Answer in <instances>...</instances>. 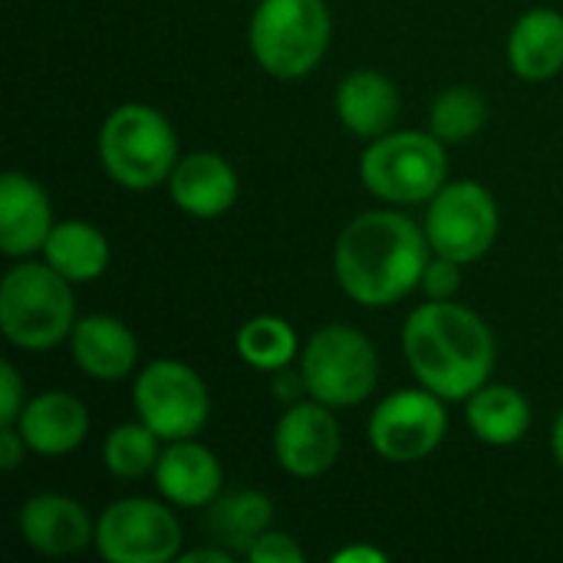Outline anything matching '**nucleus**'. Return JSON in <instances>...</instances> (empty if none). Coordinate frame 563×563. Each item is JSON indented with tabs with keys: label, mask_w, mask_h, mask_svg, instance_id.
I'll return each mask as SVG.
<instances>
[{
	"label": "nucleus",
	"mask_w": 563,
	"mask_h": 563,
	"mask_svg": "<svg viewBox=\"0 0 563 563\" xmlns=\"http://www.w3.org/2000/svg\"><path fill=\"white\" fill-rule=\"evenodd\" d=\"M432 257L426 228L402 211H363L336 238L333 274L360 307H393L422 287Z\"/></svg>",
	"instance_id": "1"
},
{
	"label": "nucleus",
	"mask_w": 563,
	"mask_h": 563,
	"mask_svg": "<svg viewBox=\"0 0 563 563\" xmlns=\"http://www.w3.org/2000/svg\"><path fill=\"white\" fill-rule=\"evenodd\" d=\"M402 350L416 379L445 402H465L495 373V333L455 300L416 307L402 327Z\"/></svg>",
	"instance_id": "2"
},
{
	"label": "nucleus",
	"mask_w": 563,
	"mask_h": 563,
	"mask_svg": "<svg viewBox=\"0 0 563 563\" xmlns=\"http://www.w3.org/2000/svg\"><path fill=\"white\" fill-rule=\"evenodd\" d=\"M76 327V297L73 280L53 271L46 261L10 267L0 280V330L20 350H53L69 340Z\"/></svg>",
	"instance_id": "3"
},
{
	"label": "nucleus",
	"mask_w": 563,
	"mask_h": 563,
	"mask_svg": "<svg viewBox=\"0 0 563 563\" xmlns=\"http://www.w3.org/2000/svg\"><path fill=\"white\" fill-rule=\"evenodd\" d=\"M96 148L106 175L129 191L162 185L178 165V135L172 122L145 102L112 109L99 129Z\"/></svg>",
	"instance_id": "4"
},
{
	"label": "nucleus",
	"mask_w": 563,
	"mask_h": 563,
	"mask_svg": "<svg viewBox=\"0 0 563 563\" xmlns=\"http://www.w3.org/2000/svg\"><path fill=\"white\" fill-rule=\"evenodd\" d=\"M330 33L333 20L323 0H261L247 40L264 73L300 79L320 66Z\"/></svg>",
	"instance_id": "5"
},
{
	"label": "nucleus",
	"mask_w": 563,
	"mask_h": 563,
	"mask_svg": "<svg viewBox=\"0 0 563 563\" xmlns=\"http://www.w3.org/2000/svg\"><path fill=\"white\" fill-rule=\"evenodd\" d=\"M363 185L386 205H422L449 178L445 142L432 132H386L360 155Z\"/></svg>",
	"instance_id": "6"
},
{
	"label": "nucleus",
	"mask_w": 563,
	"mask_h": 563,
	"mask_svg": "<svg viewBox=\"0 0 563 563\" xmlns=\"http://www.w3.org/2000/svg\"><path fill=\"white\" fill-rule=\"evenodd\" d=\"M300 383L310 399L330 409H353L379 383V353L373 340L346 323L317 330L300 353Z\"/></svg>",
	"instance_id": "7"
},
{
	"label": "nucleus",
	"mask_w": 563,
	"mask_h": 563,
	"mask_svg": "<svg viewBox=\"0 0 563 563\" xmlns=\"http://www.w3.org/2000/svg\"><path fill=\"white\" fill-rule=\"evenodd\" d=\"M426 238L432 254H442L459 264L482 261L498 241V205L492 191L472 178L445 181L426 211Z\"/></svg>",
	"instance_id": "8"
},
{
	"label": "nucleus",
	"mask_w": 563,
	"mask_h": 563,
	"mask_svg": "<svg viewBox=\"0 0 563 563\" xmlns=\"http://www.w3.org/2000/svg\"><path fill=\"white\" fill-rule=\"evenodd\" d=\"M132 399L139 419L162 442L195 439L211 419V393L205 379L178 360L148 363L135 379Z\"/></svg>",
	"instance_id": "9"
},
{
	"label": "nucleus",
	"mask_w": 563,
	"mask_h": 563,
	"mask_svg": "<svg viewBox=\"0 0 563 563\" xmlns=\"http://www.w3.org/2000/svg\"><path fill=\"white\" fill-rule=\"evenodd\" d=\"M449 432L445 399L432 389H399L369 416V442L379 459L412 465L429 459Z\"/></svg>",
	"instance_id": "10"
},
{
	"label": "nucleus",
	"mask_w": 563,
	"mask_h": 563,
	"mask_svg": "<svg viewBox=\"0 0 563 563\" xmlns=\"http://www.w3.org/2000/svg\"><path fill=\"white\" fill-rule=\"evenodd\" d=\"M96 551L109 563H168L181 554V525L152 498H122L96 521Z\"/></svg>",
	"instance_id": "11"
},
{
	"label": "nucleus",
	"mask_w": 563,
	"mask_h": 563,
	"mask_svg": "<svg viewBox=\"0 0 563 563\" xmlns=\"http://www.w3.org/2000/svg\"><path fill=\"white\" fill-rule=\"evenodd\" d=\"M343 452V432L330 406L310 399L294 402L274 429L277 465L294 478H320L336 465Z\"/></svg>",
	"instance_id": "12"
},
{
	"label": "nucleus",
	"mask_w": 563,
	"mask_h": 563,
	"mask_svg": "<svg viewBox=\"0 0 563 563\" xmlns=\"http://www.w3.org/2000/svg\"><path fill=\"white\" fill-rule=\"evenodd\" d=\"M20 538L43 558H69L96 544L86 508L66 495H33L16 515Z\"/></svg>",
	"instance_id": "13"
},
{
	"label": "nucleus",
	"mask_w": 563,
	"mask_h": 563,
	"mask_svg": "<svg viewBox=\"0 0 563 563\" xmlns=\"http://www.w3.org/2000/svg\"><path fill=\"white\" fill-rule=\"evenodd\" d=\"M152 475L158 495L175 508H208L224 485V468L218 455L195 439L168 442Z\"/></svg>",
	"instance_id": "14"
},
{
	"label": "nucleus",
	"mask_w": 563,
	"mask_h": 563,
	"mask_svg": "<svg viewBox=\"0 0 563 563\" xmlns=\"http://www.w3.org/2000/svg\"><path fill=\"white\" fill-rule=\"evenodd\" d=\"M168 191L185 214L211 221L234 208L241 185L228 158L214 152H191L178 158L175 172L168 175Z\"/></svg>",
	"instance_id": "15"
},
{
	"label": "nucleus",
	"mask_w": 563,
	"mask_h": 563,
	"mask_svg": "<svg viewBox=\"0 0 563 563\" xmlns=\"http://www.w3.org/2000/svg\"><path fill=\"white\" fill-rule=\"evenodd\" d=\"M53 231V205L46 191L23 172H7L0 181V251L30 257L43 251Z\"/></svg>",
	"instance_id": "16"
},
{
	"label": "nucleus",
	"mask_w": 563,
	"mask_h": 563,
	"mask_svg": "<svg viewBox=\"0 0 563 563\" xmlns=\"http://www.w3.org/2000/svg\"><path fill=\"white\" fill-rule=\"evenodd\" d=\"M73 363L96 383H119L139 363V340L135 333L106 313H92L76 320L69 333Z\"/></svg>",
	"instance_id": "17"
},
{
	"label": "nucleus",
	"mask_w": 563,
	"mask_h": 563,
	"mask_svg": "<svg viewBox=\"0 0 563 563\" xmlns=\"http://www.w3.org/2000/svg\"><path fill=\"white\" fill-rule=\"evenodd\" d=\"M20 435L26 439L30 452L43 459H59L76 452L89 435V412L82 399L69 393H40L26 399L20 419Z\"/></svg>",
	"instance_id": "18"
},
{
	"label": "nucleus",
	"mask_w": 563,
	"mask_h": 563,
	"mask_svg": "<svg viewBox=\"0 0 563 563\" xmlns=\"http://www.w3.org/2000/svg\"><path fill=\"white\" fill-rule=\"evenodd\" d=\"M336 115L360 139H379L393 132L399 119V89L379 69H353L336 86Z\"/></svg>",
	"instance_id": "19"
},
{
	"label": "nucleus",
	"mask_w": 563,
	"mask_h": 563,
	"mask_svg": "<svg viewBox=\"0 0 563 563\" xmlns=\"http://www.w3.org/2000/svg\"><path fill=\"white\" fill-rule=\"evenodd\" d=\"M508 63L528 82H544L563 69V13L528 10L508 36Z\"/></svg>",
	"instance_id": "20"
},
{
	"label": "nucleus",
	"mask_w": 563,
	"mask_h": 563,
	"mask_svg": "<svg viewBox=\"0 0 563 563\" xmlns=\"http://www.w3.org/2000/svg\"><path fill=\"white\" fill-rule=\"evenodd\" d=\"M465 422L485 445H515L531 429V402L515 386L485 383L465 399Z\"/></svg>",
	"instance_id": "21"
},
{
	"label": "nucleus",
	"mask_w": 563,
	"mask_h": 563,
	"mask_svg": "<svg viewBox=\"0 0 563 563\" xmlns=\"http://www.w3.org/2000/svg\"><path fill=\"white\" fill-rule=\"evenodd\" d=\"M40 254L53 271H59L73 284H92L109 267V241H106V234L96 224L79 221V218L56 221Z\"/></svg>",
	"instance_id": "22"
},
{
	"label": "nucleus",
	"mask_w": 563,
	"mask_h": 563,
	"mask_svg": "<svg viewBox=\"0 0 563 563\" xmlns=\"http://www.w3.org/2000/svg\"><path fill=\"white\" fill-rule=\"evenodd\" d=\"M208 531L214 534V544L228 548L231 554H244L254 548V541L271 531L274 525V505L261 492H238L231 498L211 501L208 505Z\"/></svg>",
	"instance_id": "23"
},
{
	"label": "nucleus",
	"mask_w": 563,
	"mask_h": 563,
	"mask_svg": "<svg viewBox=\"0 0 563 563\" xmlns=\"http://www.w3.org/2000/svg\"><path fill=\"white\" fill-rule=\"evenodd\" d=\"M300 353L297 346V333L287 320L280 317H251L241 330H238V356L261 369V373H280L294 363V356Z\"/></svg>",
	"instance_id": "24"
},
{
	"label": "nucleus",
	"mask_w": 563,
	"mask_h": 563,
	"mask_svg": "<svg viewBox=\"0 0 563 563\" xmlns=\"http://www.w3.org/2000/svg\"><path fill=\"white\" fill-rule=\"evenodd\" d=\"M485 122H488V102L472 86H452V89L439 92V99L432 102V112H429V129L445 145L468 142L472 135L482 132Z\"/></svg>",
	"instance_id": "25"
},
{
	"label": "nucleus",
	"mask_w": 563,
	"mask_h": 563,
	"mask_svg": "<svg viewBox=\"0 0 563 563\" xmlns=\"http://www.w3.org/2000/svg\"><path fill=\"white\" fill-rule=\"evenodd\" d=\"M158 435L139 419V422H122L106 435L102 445V465L122 478V482H135L148 472H155L158 465Z\"/></svg>",
	"instance_id": "26"
},
{
	"label": "nucleus",
	"mask_w": 563,
	"mask_h": 563,
	"mask_svg": "<svg viewBox=\"0 0 563 563\" xmlns=\"http://www.w3.org/2000/svg\"><path fill=\"white\" fill-rule=\"evenodd\" d=\"M459 261H449L442 254H432L422 274V290L429 300H452L462 287V274H459Z\"/></svg>",
	"instance_id": "27"
},
{
	"label": "nucleus",
	"mask_w": 563,
	"mask_h": 563,
	"mask_svg": "<svg viewBox=\"0 0 563 563\" xmlns=\"http://www.w3.org/2000/svg\"><path fill=\"white\" fill-rule=\"evenodd\" d=\"M247 561L251 563H303L307 561V554H303V548H300L290 534H284V531H264V534L254 541V548L247 551Z\"/></svg>",
	"instance_id": "28"
},
{
	"label": "nucleus",
	"mask_w": 563,
	"mask_h": 563,
	"mask_svg": "<svg viewBox=\"0 0 563 563\" xmlns=\"http://www.w3.org/2000/svg\"><path fill=\"white\" fill-rule=\"evenodd\" d=\"M26 406V389L13 363L0 366V426H16L20 412Z\"/></svg>",
	"instance_id": "29"
},
{
	"label": "nucleus",
	"mask_w": 563,
	"mask_h": 563,
	"mask_svg": "<svg viewBox=\"0 0 563 563\" xmlns=\"http://www.w3.org/2000/svg\"><path fill=\"white\" fill-rule=\"evenodd\" d=\"M26 452H30V445L20 435V429L16 426H0V468L13 472L26 459Z\"/></svg>",
	"instance_id": "30"
},
{
	"label": "nucleus",
	"mask_w": 563,
	"mask_h": 563,
	"mask_svg": "<svg viewBox=\"0 0 563 563\" xmlns=\"http://www.w3.org/2000/svg\"><path fill=\"white\" fill-rule=\"evenodd\" d=\"M231 558H238V554H231L228 548H198V551H188V554H181V561L185 563H201V561H208V563H228Z\"/></svg>",
	"instance_id": "31"
},
{
	"label": "nucleus",
	"mask_w": 563,
	"mask_h": 563,
	"mask_svg": "<svg viewBox=\"0 0 563 563\" xmlns=\"http://www.w3.org/2000/svg\"><path fill=\"white\" fill-rule=\"evenodd\" d=\"M333 561L336 563H383L386 561V554H379V551H373V548H346V551H340V554H333Z\"/></svg>",
	"instance_id": "32"
},
{
	"label": "nucleus",
	"mask_w": 563,
	"mask_h": 563,
	"mask_svg": "<svg viewBox=\"0 0 563 563\" xmlns=\"http://www.w3.org/2000/svg\"><path fill=\"white\" fill-rule=\"evenodd\" d=\"M551 449H554V459H558V465L563 468V412L558 416V422H554V432H551Z\"/></svg>",
	"instance_id": "33"
}]
</instances>
